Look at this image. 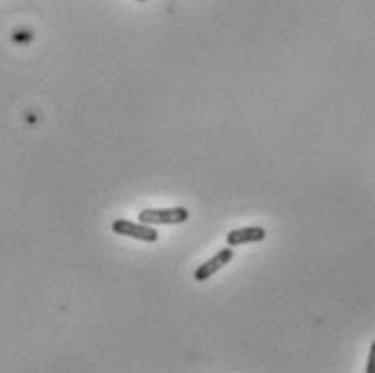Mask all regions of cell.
<instances>
[{
  "label": "cell",
  "instance_id": "cell-1",
  "mask_svg": "<svg viewBox=\"0 0 375 373\" xmlns=\"http://www.w3.org/2000/svg\"><path fill=\"white\" fill-rule=\"evenodd\" d=\"M189 219V211L183 207H174V209H143L139 213V221L148 224V226H174V224H183Z\"/></svg>",
  "mask_w": 375,
  "mask_h": 373
},
{
  "label": "cell",
  "instance_id": "cell-2",
  "mask_svg": "<svg viewBox=\"0 0 375 373\" xmlns=\"http://www.w3.org/2000/svg\"><path fill=\"white\" fill-rule=\"evenodd\" d=\"M111 231L115 235H124V237H133V239H139V241H148V243H154L159 239V233L154 228H150L148 224H133L128 219H115L111 224Z\"/></svg>",
  "mask_w": 375,
  "mask_h": 373
},
{
  "label": "cell",
  "instance_id": "cell-3",
  "mask_svg": "<svg viewBox=\"0 0 375 373\" xmlns=\"http://www.w3.org/2000/svg\"><path fill=\"white\" fill-rule=\"evenodd\" d=\"M233 256H235V250L233 247H223V250H219L213 258H209L207 263H202L197 269H195V274H193V278L197 280V282H207L211 276H215L221 267H226L230 261H233Z\"/></svg>",
  "mask_w": 375,
  "mask_h": 373
},
{
  "label": "cell",
  "instance_id": "cell-4",
  "mask_svg": "<svg viewBox=\"0 0 375 373\" xmlns=\"http://www.w3.org/2000/svg\"><path fill=\"white\" fill-rule=\"evenodd\" d=\"M267 237V231L261 226H247V228H237V231H230L226 235V243L230 247L245 245V243H258Z\"/></svg>",
  "mask_w": 375,
  "mask_h": 373
},
{
  "label": "cell",
  "instance_id": "cell-5",
  "mask_svg": "<svg viewBox=\"0 0 375 373\" xmlns=\"http://www.w3.org/2000/svg\"><path fill=\"white\" fill-rule=\"evenodd\" d=\"M367 373H375V341L371 343V350H369V360H367Z\"/></svg>",
  "mask_w": 375,
  "mask_h": 373
},
{
  "label": "cell",
  "instance_id": "cell-6",
  "mask_svg": "<svg viewBox=\"0 0 375 373\" xmlns=\"http://www.w3.org/2000/svg\"><path fill=\"white\" fill-rule=\"evenodd\" d=\"M139 3H146V0H139Z\"/></svg>",
  "mask_w": 375,
  "mask_h": 373
}]
</instances>
